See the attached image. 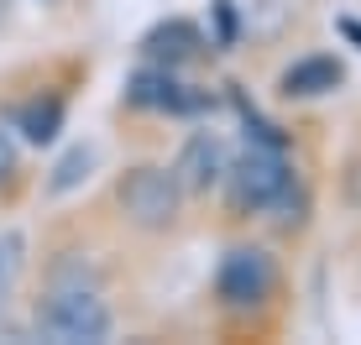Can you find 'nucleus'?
I'll list each match as a JSON object with an SVG mask.
<instances>
[{"label":"nucleus","instance_id":"3","mask_svg":"<svg viewBox=\"0 0 361 345\" xmlns=\"http://www.w3.org/2000/svg\"><path fill=\"white\" fill-rule=\"evenodd\" d=\"M121 330V309L110 288H68V282H37L27 309V335L53 345H105Z\"/></svg>","mask_w":361,"mask_h":345},{"label":"nucleus","instance_id":"5","mask_svg":"<svg viewBox=\"0 0 361 345\" xmlns=\"http://www.w3.org/2000/svg\"><path fill=\"white\" fill-rule=\"evenodd\" d=\"M215 110V89L194 84L189 68H163V63H142L121 84V115L136 120H199Z\"/></svg>","mask_w":361,"mask_h":345},{"label":"nucleus","instance_id":"6","mask_svg":"<svg viewBox=\"0 0 361 345\" xmlns=\"http://www.w3.org/2000/svg\"><path fill=\"white\" fill-rule=\"evenodd\" d=\"M73 89H79V73L73 79H42L37 89H27L16 105L6 110V126L16 131L32 152H47V146L63 142L68 131V110H73Z\"/></svg>","mask_w":361,"mask_h":345},{"label":"nucleus","instance_id":"4","mask_svg":"<svg viewBox=\"0 0 361 345\" xmlns=\"http://www.w3.org/2000/svg\"><path fill=\"white\" fill-rule=\"evenodd\" d=\"M298 168H304V157H298V152H278V146L241 142L231 152V168H226V178H220V189H215L220 220L235 225V230H252L257 220L272 209V199L293 183Z\"/></svg>","mask_w":361,"mask_h":345},{"label":"nucleus","instance_id":"9","mask_svg":"<svg viewBox=\"0 0 361 345\" xmlns=\"http://www.w3.org/2000/svg\"><path fill=\"white\" fill-rule=\"evenodd\" d=\"M116 246H99L94 236H68L42 256V277L37 282H68V288H116L121 262H110Z\"/></svg>","mask_w":361,"mask_h":345},{"label":"nucleus","instance_id":"12","mask_svg":"<svg viewBox=\"0 0 361 345\" xmlns=\"http://www.w3.org/2000/svg\"><path fill=\"white\" fill-rule=\"evenodd\" d=\"M21 277H27V230H0V335H11Z\"/></svg>","mask_w":361,"mask_h":345},{"label":"nucleus","instance_id":"17","mask_svg":"<svg viewBox=\"0 0 361 345\" xmlns=\"http://www.w3.org/2000/svg\"><path fill=\"white\" fill-rule=\"evenodd\" d=\"M6 21H11V0H0V27H6Z\"/></svg>","mask_w":361,"mask_h":345},{"label":"nucleus","instance_id":"10","mask_svg":"<svg viewBox=\"0 0 361 345\" xmlns=\"http://www.w3.org/2000/svg\"><path fill=\"white\" fill-rule=\"evenodd\" d=\"M345 89V58L330 53V47H314V53H298L278 68L272 79V94L283 105H314V100H330V94Z\"/></svg>","mask_w":361,"mask_h":345},{"label":"nucleus","instance_id":"16","mask_svg":"<svg viewBox=\"0 0 361 345\" xmlns=\"http://www.w3.org/2000/svg\"><path fill=\"white\" fill-rule=\"evenodd\" d=\"M90 163H94L90 146H68V157L53 168V178L42 183V194H47V199H63L68 189H79V178H90Z\"/></svg>","mask_w":361,"mask_h":345},{"label":"nucleus","instance_id":"14","mask_svg":"<svg viewBox=\"0 0 361 345\" xmlns=\"http://www.w3.org/2000/svg\"><path fill=\"white\" fill-rule=\"evenodd\" d=\"M335 209L341 215L361 220V142H351L341 157H335Z\"/></svg>","mask_w":361,"mask_h":345},{"label":"nucleus","instance_id":"11","mask_svg":"<svg viewBox=\"0 0 361 345\" xmlns=\"http://www.w3.org/2000/svg\"><path fill=\"white\" fill-rule=\"evenodd\" d=\"M136 53H142V63L194 68V63H204V58H209V37H204V27L189 21V16H168V21H157L152 32H142Z\"/></svg>","mask_w":361,"mask_h":345},{"label":"nucleus","instance_id":"13","mask_svg":"<svg viewBox=\"0 0 361 345\" xmlns=\"http://www.w3.org/2000/svg\"><path fill=\"white\" fill-rule=\"evenodd\" d=\"M32 172H27V142L0 120V204H16L27 194Z\"/></svg>","mask_w":361,"mask_h":345},{"label":"nucleus","instance_id":"8","mask_svg":"<svg viewBox=\"0 0 361 345\" xmlns=\"http://www.w3.org/2000/svg\"><path fill=\"white\" fill-rule=\"evenodd\" d=\"M319 225V189H314V172H309V163L293 172V183L272 199V209L262 220H257V236H267L278 251H304V241L314 236Z\"/></svg>","mask_w":361,"mask_h":345},{"label":"nucleus","instance_id":"7","mask_svg":"<svg viewBox=\"0 0 361 345\" xmlns=\"http://www.w3.org/2000/svg\"><path fill=\"white\" fill-rule=\"evenodd\" d=\"M231 152L235 146L226 142V131H215V126H194L189 120V131H183V142L173 146V172H178V183H183V194L199 204H209L215 199V189H220V178H226V168H231Z\"/></svg>","mask_w":361,"mask_h":345},{"label":"nucleus","instance_id":"2","mask_svg":"<svg viewBox=\"0 0 361 345\" xmlns=\"http://www.w3.org/2000/svg\"><path fill=\"white\" fill-rule=\"evenodd\" d=\"M105 215L126 241L163 246V241H178L189 230L194 199L183 194V183H178L168 157H126V163L110 172Z\"/></svg>","mask_w":361,"mask_h":345},{"label":"nucleus","instance_id":"15","mask_svg":"<svg viewBox=\"0 0 361 345\" xmlns=\"http://www.w3.org/2000/svg\"><path fill=\"white\" fill-rule=\"evenodd\" d=\"M241 6L235 0H209V21H204V37H209V53H235L241 47Z\"/></svg>","mask_w":361,"mask_h":345},{"label":"nucleus","instance_id":"1","mask_svg":"<svg viewBox=\"0 0 361 345\" xmlns=\"http://www.w3.org/2000/svg\"><path fill=\"white\" fill-rule=\"evenodd\" d=\"M204 299H209V325H215L220 340H278L293 314L288 251H278L257 230L231 236L215 256Z\"/></svg>","mask_w":361,"mask_h":345}]
</instances>
